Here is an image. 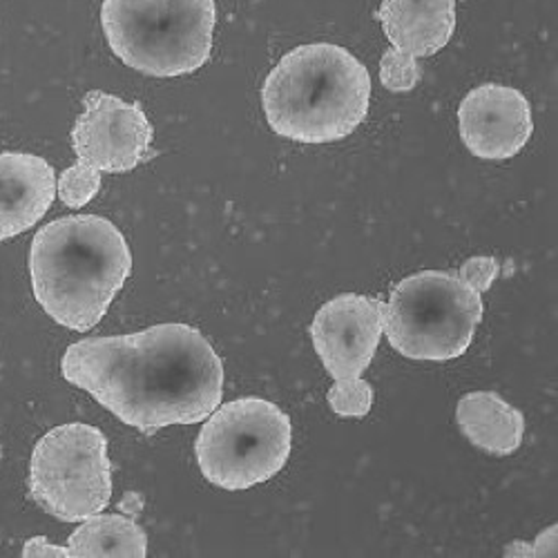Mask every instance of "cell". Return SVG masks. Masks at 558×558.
Returning a JSON list of instances; mask_svg holds the SVG:
<instances>
[{
	"label": "cell",
	"mask_w": 558,
	"mask_h": 558,
	"mask_svg": "<svg viewBox=\"0 0 558 558\" xmlns=\"http://www.w3.org/2000/svg\"><path fill=\"white\" fill-rule=\"evenodd\" d=\"M61 371L121 423L148 434L204 423L223 396L221 357L202 331L181 322L81 340L65 351Z\"/></svg>",
	"instance_id": "obj_1"
},
{
	"label": "cell",
	"mask_w": 558,
	"mask_h": 558,
	"mask_svg": "<svg viewBox=\"0 0 558 558\" xmlns=\"http://www.w3.org/2000/svg\"><path fill=\"white\" fill-rule=\"evenodd\" d=\"M130 272V246L106 217L54 219L32 242L29 275L36 302L61 327L78 333L95 329L106 317Z\"/></svg>",
	"instance_id": "obj_2"
},
{
	"label": "cell",
	"mask_w": 558,
	"mask_h": 558,
	"mask_svg": "<svg viewBox=\"0 0 558 558\" xmlns=\"http://www.w3.org/2000/svg\"><path fill=\"white\" fill-rule=\"evenodd\" d=\"M371 76L340 45L308 43L268 72L262 106L270 130L298 144H333L368 114Z\"/></svg>",
	"instance_id": "obj_3"
},
{
	"label": "cell",
	"mask_w": 558,
	"mask_h": 558,
	"mask_svg": "<svg viewBox=\"0 0 558 558\" xmlns=\"http://www.w3.org/2000/svg\"><path fill=\"white\" fill-rule=\"evenodd\" d=\"M101 25L112 54L157 78L197 72L213 52L215 0H104Z\"/></svg>",
	"instance_id": "obj_4"
},
{
	"label": "cell",
	"mask_w": 558,
	"mask_h": 558,
	"mask_svg": "<svg viewBox=\"0 0 558 558\" xmlns=\"http://www.w3.org/2000/svg\"><path fill=\"white\" fill-rule=\"evenodd\" d=\"M385 306L389 344L409 360L447 362L470 349L483 322V295L453 272L404 277Z\"/></svg>",
	"instance_id": "obj_5"
},
{
	"label": "cell",
	"mask_w": 558,
	"mask_h": 558,
	"mask_svg": "<svg viewBox=\"0 0 558 558\" xmlns=\"http://www.w3.org/2000/svg\"><path fill=\"white\" fill-rule=\"evenodd\" d=\"M291 442V417L282 409L264 398H240L206 417L195 453L208 483L242 492L282 472Z\"/></svg>",
	"instance_id": "obj_6"
},
{
	"label": "cell",
	"mask_w": 558,
	"mask_h": 558,
	"mask_svg": "<svg viewBox=\"0 0 558 558\" xmlns=\"http://www.w3.org/2000/svg\"><path fill=\"white\" fill-rule=\"evenodd\" d=\"M29 492L59 521L83 523L112 498V464L101 429L70 423L45 434L32 453Z\"/></svg>",
	"instance_id": "obj_7"
},
{
	"label": "cell",
	"mask_w": 558,
	"mask_h": 558,
	"mask_svg": "<svg viewBox=\"0 0 558 558\" xmlns=\"http://www.w3.org/2000/svg\"><path fill=\"white\" fill-rule=\"evenodd\" d=\"M153 125L138 104H128L95 89L74 123L72 146L78 161L99 172H130L146 161L153 148Z\"/></svg>",
	"instance_id": "obj_8"
},
{
	"label": "cell",
	"mask_w": 558,
	"mask_h": 558,
	"mask_svg": "<svg viewBox=\"0 0 558 558\" xmlns=\"http://www.w3.org/2000/svg\"><path fill=\"white\" fill-rule=\"evenodd\" d=\"M385 333V306L355 293L324 304L311 324L313 347L333 380L360 378Z\"/></svg>",
	"instance_id": "obj_9"
},
{
	"label": "cell",
	"mask_w": 558,
	"mask_h": 558,
	"mask_svg": "<svg viewBox=\"0 0 558 558\" xmlns=\"http://www.w3.org/2000/svg\"><path fill=\"white\" fill-rule=\"evenodd\" d=\"M458 125L464 146L483 161L517 157L534 132L532 108L523 92L498 83H485L462 99Z\"/></svg>",
	"instance_id": "obj_10"
},
{
	"label": "cell",
	"mask_w": 558,
	"mask_h": 558,
	"mask_svg": "<svg viewBox=\"0 0 558 558\" xmlns=\"http://www.w3.org/2000/svg\"><path fill=\"white\" fill-rule=\"evenodd\" d=\"M57 197L54 168L25 153L0 155V242L34 228Z\"/></svg>",
	"instance_id": "obj_11"
},
{
	"label": "cell",
	"mask_w": 558,
	"mask_h": 558,
	"mask_svg": "<svg viewBox=\"0 0 558 558\" xmlns=\"http://www.w3.org/2000/svg\"><path fill=\"white\" fill-rule=\"evenodd\" d=\"M378 19L396 50L432 57L453 36L456 0H385Z\"/></svg>",
	"instance_id": "obj_12"
},
{
	"label": "cell",
	"mask_w": 558,
	"mask_h": 558,
	"mask_svg": "<svg viewBox=\"0 0 558 558\" xmlns=\"http://www.w3.org/2000/svg\"><path fill=\"white\" fill-rule=\"evenodd\" d=\"M456 421L474 447L492 456H509L523 445V413L494 391H474L460 398Z\"/></svg>",
	"instance_id": "obj_13"
},
{
	"label": "cell",
	"mask_w": 558,
	"mask_h": 558,
	"mask_svg": "<svg viewBox=\"0 0 558 558\" xmlns=\"http://www.w3.org/2000/svg\"><path fill=\"white\" fill-rule=\"evenodd\" d=\"M68 549L74 558H144L148 554V536L130 517L97 514L85 519L70 536Z\"/></svg>",
	"instance_id": "obj_14"
},
{
	"label": "cell",
	"mask_w": 558,
	"mask_h": 558,
	"mask_svg": "<svg viewBox=\"0 0 558 558\" xmlns=\"http://www.w3.org/2000/svg\"><path fill=\"white\" fill-rule=\"evenodd\" d=\"M101 191V172L83 161L63 170L57 179V195L68 208H83Z\"/></svg>",
	"instance_id": "obj_15"
},
{
	"label": "cell",
	"mask_w": 558,
	"mask_h": 558,
	"mask_svg": "<svg viewBox=\"0 0 558 558\" xmlns=\"http://www.w3.org/2000/svg\"><path fill=\"white\" fill-rule=\"evenodd\" d=\"M327 398L331 409L344 417H364L374 407V389L362 378L336 380Z\"/></svg>",
	"instance_id": "obj_16"
},
{
	"label": "cell",
	"mask_w": 558,
	"mask_h": 558,
	"mask_svg": "<svg viewBox=\"0 0 558 558\" xmlns=\"http://www.w3.org/2000/svg\"><path fill=\"white\" fill-rule=\"evenodd\" d=\"M380 81L391 92H409L421 81V65L415 57L391 48L380 61Z\"/></svg>",
	"instance_id": "obj_17"
},
{
	"label": "cell",
	"mask_w": 558,
	"mask_h": 558,
	"mask_svg": "<svg viewBox=\"0 0 558 558\" xmlns=\"http://www.w3.org/2000/svg\"><path fill=\"white\" fill-rule=\"evenodd\" d=\"M498 262L494 257H487V255H478V257H472L464 262L458 270V277L462 279L464 284L472 287L476 293H485L492 289L494 279L498 277Z\"/></svg>",
	"instance_id": "obj_18"
},
{
	"label": "cell",
	"mask_w": 558,
	"mask_h": 558,
	"mask_svg": "<svg viewBox=\"0 0 558 558\" xmlns=\"http://www.w3.org/2000/svg\"><path fill=\"white\" fill-rule=\"evenodd\" d=\"M556 532L558 527L551 525L532 543H511L505 556H556Z\"/></svg>",
	"instance_id": "obj_19"
},
{
	"label": "cell",
	"mask_w": 558,
	"mask_h": 558,
	"mask_svg": "<svg viewBox=\"0 0 558 558\" xmlns=\"http://www.w3.org/2000/svg\"><path fill=\"white\" fill-rule=\"evenodd\" d=\"M23 556L25 558H36V556H40V558H68L70 549H68V545L65 547L52 545L45 536H34L23 545Z\"/></svg>",
	"instance_id": "obj_20"
},
{
	"label": "cell",
	"mask_w": 558,
	"mask_h": 558,
	"mask_svg": "<svg viewBox=\"0 0 558 558\" xmlns=\"http://www.w3.org/2000/svg\"><path fill=\"white\" fill-rule=\"evenodd\" d=\"M0 458H3V449H0Z\"/></svg>",
	"instance_id": "obj_21"
}]
</instances>
